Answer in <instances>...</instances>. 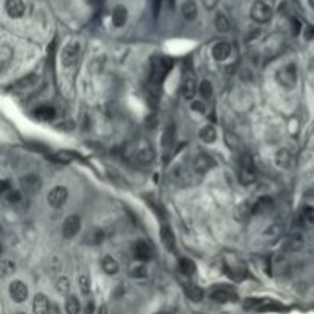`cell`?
Here are the masks:
<instances>
[{
	"mask_svg": "<svg viewBox=\"0 0 314 314\" xmlns=\"http://www.w3.org/2000/svg\"><path fill=\"white\" fill-rule=\"evenodd\" d=\"M244 305L247 308H255L258 311H282V310H285L282 303L270 300V299H247L244 302Z\"/></svg>",
	"mask_w": 314,
	"mask_h": 314,
	"instance_id": "5b68a950",
	"label": "cell"
},
{
	"mask_svg": "<svg viewBox=\"0 0 314 314\" xmlns=\"http://www.w3.org/2000/svg\"><path fill=\"white\" fill-rule=\"evenodd\" d=\"M14 271H16V264L13 262V260L11 259H3L2 264H0V276L5 279L9 275H13Z\"/></svg>",
	"mask_w": 314,
	"mask_h": 314,
	"instance_id": "d6a6232c",
	"label": "cell"
},
{
	"mask_svg": "<svg viewBox=\"0 0 314 314\" xmlns=\"http://www.w3.org/2000/svg\"><path fill=\"white\" fill-rule=\"evenodd\" d=\"M80 227H81V219L78 215H71L65 219L61 227V233L66 239L74 238L78 232H80Z\"/></svg>",
	"mask_w": 314,
	"mask_h": 314,
	"instance_id": "30bf717a",
	"label": "cell"
},
{
	"mask_svg": "<svg viewBox=\"0 0 314 314\" xmlns=\"http://www.w3.org/2000/svg\"><path fill=\"white\" fill-rule=\"evenodd\" d=\"M22 198H23V195H22V192H18V190H9L6 195H5V200H6V203H9V204H18L20 201H22Z\"/></svg>",
	"mask_w": 314,
	"mask_h": 314,
	"instance_id": "f35d334b",
	"label": "cell"
},
{
	"mask_svg": "<svg viewBox=\"0 0 314 314\" xmlns=\"http://www.w3.org/2000/svg\"><path fill=\"white\" fill-rule=\"evenodd\" d=\"M303 218H305V221L314 224V205L313 207H307L305 210H303Z\"/></svg>",
	"mask_w": 314,
	"mask_h": 314,
	"instance_id": "b9f144b4",
	"label": "cell"
},
{
	"mask_svg": "<svg viewBox=\"0 0 314 314\" xmlns=\"http://www.w3.org/2000/svg\"><path fill=\"white\" fill-rule=\"evenodd\" d=\"M48 314H61V311H60V307L57 305V303H54V302H52V303H51V305H49Z\"/></svg>",
	"mask_w": 314,
	"mask_h": 314,
	"instance_id": "f6af8a7d",
	"label": "cell"
},
{
	"mask_svg": "<svg viewBox=\"0 0 314 314\" xmlns=\"http://www.w3.org/2000/svg\"><path fill=\"white\" fill-rule=\"evenodd\" d=\"M277 83L285 89H293L297 83V66L295 63H288V65L282 66L276 72Z\"/></svg>",
	"mask_w": 314,
	"mask_h": 314,
	"instance_id": "7a4b0ae2",
	"label": "cell"
},
{
	"mask_svg": "<svg viewBox=\"0 0 314 314\" xmlns=\"http://www.w3.org/2000/svg\"><path fill=\"white\" fill-rule=\"evenodd\" d=\"M215 28L219 33H227L230 29V20L227 18V16L224 13H218L215 16Z\"/></svg>",
	"mask_w": 314,
	"mask_h": 314,
	"instance_id": "4dcf8cb0",
	"label": "cell"
},
{
	"mask_svg": "<svg viewBox=\"0 0 314 314\" xmlns=\"http://www.w3.org/2000/svg\"><path fill=\"white\" fill-rule=\"evenodd\" d=\"M203 5L205 9H208V11H212V9H215L219 3V0H201Z\"/></svg>",
	"mask_w": 314,
	"mask_h": 314,
	"instance_id": "7bdbcfd3",
	"label": "cell"
},
{
	"mask_svg": "<svg viewBox=\"0 0 314 314\" xmlns=\"http://www.w3.org/2000/svg\"><path fill=\"white\" fill-rule=\"evenodd\" d=\"M83 314H97L95 313V305H93L92 300L86 303V308H85V313H83Z\"/></svg>",
	"mask_w": 314,
	"mask_h": 314,
	"instance_id": "ee69618b",
	"label": "cell"
},
{
	"mask_svg": "<svg viewBox=\"0 0 314 314\" xmlns=\"http://www.w3.org/2000/svg\"><path fill=\"white\" fill-rule=\"evenodd\" d=\"M9 296L17 303H22L28 299V287L22 280H13L9 284Z\"/></svg>",
	"mask_w": 314,
	"mask_h": 314,
	"instance_id": "7c38bea8",
	"label": "cell"
},
{
	"mask_svg": "<svg viewBox=\"0 0 314 314\" xmlns=\"http://www.w3.org/2000/svg\"><path fill=\"white\" fill-rule=\"evenodd\" d=\"M126 20H128V9L121 5L115 6L112 11V23L117 28H120L126 23Z\"/></svg>",
	"mask_w": 314,
	"mask_h": 314,
	"instance_id": "d4e9b609",
	"label": "cell"
},
{
	"mask_svg": "<svg viewBox=\"0 0 314 314\" xmlns=\"http://www.w3.org/2000/svg\"><path fill=\"white\" fill-rule=\"evenodd\" d=\"M200 93H201V97H203V98H210V97H212V93H213V86H212V83L208 81V80L201 81V85H200Z\"/></svg>",
	"mask_w": 314,
	"mask_h": 314,
	"instance_id": "74e56055",
	"label": "cell"
},
{
	"mask_svg": "<svg viewBox=\"0 0 314 314\" xmlns=\"http://www.w3.org/2000/svg\"><path fill=\"white\" fill-rule=\"evenodd\" d=\"M253 201H245L242 204H239L238 208L235 210V218L236 221L239 222H244V221H248V219L253 216Z\"/></svg>",
	"mask_w": 314,
	"mask_h": 314,
	"instance_id": "9a60e30c",
	"label": "cell"
},
{
	"mask_svg": "<svg viewBox=\"0 0 314 314\" xmlns=\"http://www.w3.org/2000/svg\"><path fill=\"white\" fill-rule=\"evenodd\" d=\"M183 288H184V293H185V296L193 300V302H201L204 299V291L203 288H200L198 285L195 284H188V282H184L183 284Z\"/></svg>",
	"mask_w": 314,
	"mask_h": 314,
	"instance_id": "e0dca14e",
	"label": "cell"
},
{
	"mask_svg": "<svg viewBox=\"0 0 314 314\" xmlns=\"http://www.w3.org/2000/svg\"><path fill=\"white\" fill-rule=\"evenodd\" d=\"M256 23H267L273 17V0H256L250 11Z\"/></svg>",
	"mask_w": 314,
	"mask_h": 314,
	"instance_id": "6da1fadb",
	"label": "cell"
},
{
	"mask_svg": "<svg viewBox=\"0 0 314 314\" xmlns=\"http://www.w3.org/2000/svg\"><path fill=\"white\" fill-rule=\"evenodd\" d=\"M55 288L58 293H61V295H68L69 290H71V282L66 276H60L57 280H55Z\"/></svg>",
	"mask_w": 314,
	"mask_h": 314,
	"instance_id": "8d00e7d4",
	"label": "cell"
},
{
	"mask_svg": "<svg viewBox=\"0 0 314 314\" xmlns=\"http://www.w3.org/2000/svg\"><path fill=\"white\" fill-rule=\"evenodd\" d=\"M78 285H80V290H81V293H83L85 296L91 293V279H89V276H86V275L80 276Z\"/></svg>",
	"mask_w": 314,
	"mask_h": 314,
	"instance_id": "ab89813d",
	"label": "cell"
},
{
	"mask_svg": "<svg viewBox=\"0 0 314 314\" xmlns=\"http://www.w3.org/2000/svg\"><path fill=\"white\" fill-rule=\"evenodd\" d=\"M133 255L140 262H148L152 258V248L146 240H137L133 245Z\"/></svg>",
	"mask_w": 314,
	"mask_h": 314,
	"instance_id": "4fadbf2b",
	"label": "cell"
},
{
	"mask_svg": "<svg viewBox=\"0 0 314 314\" xmlns=\"http://www.w3.org/2000/svg\"><path fill=\"white\" fill-rule=\"evenodd\" d=\"M291 25H293V34H299V28H300V23H299V20L297 18H293L291 20Z\"/></svg>",
	"mask_w": 314,
	"mask_h": 314,
	"instance_id": "bcb514c9",
	"label": "cell"
},
{
	"mask_svg": "<svg viewBox=\"0 0 314 314\" xmlns=\"http://www.w3.org/2000/svg\"><path fill=\"white\" fill-rule=\"evenodd\" d=\"M181 92H183V97L185 100H193L195 93H196V80L192 75H188V77L184 78Z\"/></svg>",
	"mask_w": 314,
	"mask_h": 314,
	"instance_id": "ffe728a7",
	"label": "cell"
},
{
	"mask_svg": "<svg viewBox=\"0 0 314 314\" xmlns=\"http://www.w3.org/2000/svg\"><path fill=\"white\" fill-rule=\"evenodd\" d=\"M173 143H175V126L169 124L166 128V130L163 133V138H161V146H163L164 153H169L172 150Z\"/></svg>",
	"mask_w": 314,
	"mask_h": 314,
	"instance_id": "ac0fdd59",
	"label": "cell"
},
{
	"mask_svg": "<svg viewBox=\"0 0 314 314\" xmlns=\"http://www.w3.org/2000/svg\"><path fill=\"white\" fill-rule=\"evenodd\" d=\"M5 9L9 17L18 18L25 14V3L22 0H5Z\"/></svg>",
	"mask_w": 314,
	"mask_h": 314,
	"instance_id": "5bb4252c",
	"label": "cell"
},
{
	"mask_svg": "<svg viewBox=\"0 0 314 314\" xmlns=\"http://www.w3.org/2000/svg\"><path fill=\"white\" fill-rule=\"evenodd\" d=\"M275 161L280 169H290V167L293 166V156L287 149H280L275 155Z\"/></svg>",
	"mask_w": 314,
	"mask_h": 314,
	"instance_id": "44dd1931",
	"label": "cell"
},
{
	"mask_svg": "<svg viewBox=\"0 0 314 314\" xmlns=\"http://www.w3.org/2000/svg\"><path fill=\"white\" fill-rule=\"evenodd\" d=\"M129 275L135 279H141V277H146L148 276V268L146 265L141 262V264H133L130 268H129Z\"/></svg>",
	"mask_w": 314,
	"mask_h": 314,
	"instance_id": "e575fe53",
	"label": "cell"
},
{
	"mask_svg": "<svg viewBox=\"0 0 314 314\" xmlns=\"http://www.w3.org/2000/svg\"><path fill=\"white\" fill-rule=\"evenodd\" d=\"M97 314H109V311H108V307H106V305H101V307L98 308Z\"/></svg>",
	"mask_w": 314,
	"mask_h": 314,
	"instance_id": "7dc6e473",
	"label": "cell"
},
{
	"mask_svg": "<svg viewBox=\"0 0 314 314\" xmlns=\"http://www.w3.org/2000/svg\"><path fill=\"white\" fill-rule=\"evenodd\" d=\"M181 11H183V17H184L185 20H188V22H192V20H195V18L198 17V6H196V2H193V0H185V2L183 3Z\"/></svg>",
	"mask_w": 314,
	"mask_h": 314,
	"instance_id": "484cf974",
	"label": "cell"
},
{
	"mask_svg": "<svg viewBox=\"0 0 314 314\" xmlns=\"http://www.w3.org/2000/svg\"><path fill=\"white\" fill-rule=\"evenodd\" d=\"M13 57H14L13 48L6 43H3L2 48H0V63H2V71H5L8 68L9 63L13 61Z\"/></svg>",
	"mask_w": 314,
	"mask_h": 314,
	"instance_id": "83f0119b",
	"label": "cell"
},
{
	"mask_svg": "<svg viewBox=\"0 0 314 314\" xmlns=\"http://www.w3.org/2000/svg\"><path fill=\"white\" fill-rule=\"evenodd\" d=\"M85 240L91 245H98L104 240V232L101 228H91L85 236Z\"/></svg>",
	"mask_w": 314,
	"mask_h": 314,
	"instance_id": "f1b7e54d",
	"label": "cell"
},
{
	"mask_svg": "<svg viewBox=\"0 0 314 314\" xmlns=\"http://www.w3.org/2000/svg\"><path fill=\"white\" fill-rule=\"evenodd\" d=\"M232 54V46H230L227 41H219L212 49V55L216 61H224Z\"/></svg>",
	"mask_w": 314,
	"mask_h": 314,
	"instance_id": "2e32d148",
	"label": "cell"
},
{
	"mask_svg": "<svg viewBox=\"0 0 314 314\" xmlns=\"http://www.w3.org/2000/svg\"><path fill=\"white\" fill-rule=\"evenodd\" d=\"M200 138L204 141V143H213L216 140V129L213 128L212 124H205L204 128L200 130Z\"/></svg>",
	"mask_w": 314,
	"mask_h": 314,
	"instance_id": "f546056e",
	"label": "cell"
},
{
	"mask_svg": "<svg viewBox=\"0 0 314 314\" xmlns=\"http://www.w3.org/2000/svg\"><path fill=\"white\" fill-rule=\"evenodd\" d=\"M8 181H3V184H2V193H5L6 195V190H8Z\"/></svg>",
	"mask_w": 314,
	"mask_h": 314,
	"instance_id": "c3c4849f",
	"label": "cell"
},
{
	"mask_svg": "<svg viewBox=\"0 0 314 314\" xmlns=\"http://www.w3.org/2000/svg\"><path fill=\"white\" fill-rule=\"evenodd\" d=\"M66 311L68 314H78L80 313V300L75 296H68L66 299Z\"/></svg>",
	"mask_w": 314,
	"mask_h": 314,
	"instance_id": "d590c367",
	"label": "cell"
},
{
	"mask_svg": "<svg viewBox=\"0 0 314 314\" xmlns=\"http://www.w3.org/2000/svg\"><path fill=\"white\" fill-rule=\"evenodd\" d=\"M239 181L240 184L248 185L256 181V167L250 156H244L239 167Z\"/></svg>",
	"mask_w": 314,
	"mask_h": 314,
	"instance_id": "277c9868",
	"label": "cell"
},
{
	"mask_svg": "<svg viewBox=\"0 0 314 314\" xmlns=\"http://www.w3.org/2000/svg\"><path fill=\"white\" fill-rule=\"evenodd\" d=\"M210 297L213 300H216V302H221V303L238 300V295L235 293V290L227 287V285H216V287H213L212 291H210Z\"/></svg>",
	"mask_w": 314,
	"mask_h": 314,
	"instance_id": "8992f818",
	"label": "cell"
},
{
	"mask_svg": "<svg viewBox=\"0 0 314 314\" xmlns=\"http://www.w3.org/2000/svg\"><path fill=\"white\" fill-rule=\"evenodd\" d=\"M34 115L40 121H52L55 118V109L52 106H38L36 109Z\"/></svg>",
	"mask_w": 314,
	"mask_h": 314,
	"instance_id": "4316f807",
	"label": "cell"
},
{
	"mask_svg": "<svg viewBox=\"0 0 314 314\" xmlns=\"http://www.w3.org/2000/svg\"><path fill=\"white\" fill-rule=\"evenodd\" d=\"M193 172L195 173H205L208 170H212L213 167H215V160L212 158L210 155H207V153H198L195 158H193Z\"/></svg>",
	"mask_w": 314,
	"mask_h": 314,
	"instance_id": "52a82bcc",
	"label": "cell"
},
{
	"mask_svg": "<svg viewBox=\"0 0 314 314\" xmlns=\"http://www.w3.org/2000/svg\"><path fill=\"white\" fill-rule=\"evenodd\" d=\"M49 299L45 295H36L34 300H33V313L34 314H48L49 310Z\"/></svg>",
	"mask_w": 314,
	"mask_h": 314,
	"instance_id": "d6986e66",
	"label": "cell"
},
{
	"mask_svg": "<svg viewBox=\"0 0 314 314\" xmlns=\"http://www.w3.org/2000/svg\"><path fill=\"white\" fill-rule=\"evenodd\" d=\"M101 267H103V270H104V273L111 275V276L117 275L118 271H120V265H118V262H117V259L112 258V256H109V255H106V256L103 258Z\"/></svg>",
	"mask_w": 314,
	"mask_h": 314,
	"instance_id": "603a6c76",
	"label": "cell"
},
{
	"mask_svg": "<svg viewBox=\"0 0 314 314\" xmlns=\"http://www.w3.org/2000/svg\"><path fill=\"white\" fill-rule=\"evenodd\" d=\"M68 195H69V192H68V188H66L65 185H57V187H54V188H52V190L49 192V195H48V203H49L51 207L60 208L63 204L66 203Z\"/></svg>",
	"mask_w": 314,
	"mask_h": 314,
	"instance_id": "9c48e42d",
	"label": "cell"
},
{
	"mask_svg": "<svg viewBox=\"0 0 314 314\" xmlns=\"http://www.w3.org/2000/svg\"><path fill=\"white\" fill-rule=\"evenodd\" d=\"M192 111L198 112V113H204L205 112V104L200 100H193L192 101Z\"/></svg>",
	"mask_w": 314,
	"mask_h": 314,
	"instance_id": "60d3db41",
	"label": "cell"
},
{
	"mask_svg": "<svg viewBox=\"0 0 314 314\" xmlns=\"http://www.w3.org/2000/svg\"><path fill=\"white\" fill-rule=\"evenodd\" d=\"M16 314H26V313H23V311H18V313H16Z\"/></svg>",
	"mask_w": 314,
	"mask_h": 314,
	"instance_id": "f907efd6",
	"label": "cell"
},
{
	"mask_svg": "<svg viewBox=\"0 0 314 314\" xmlns=\"http://www.w3.org/2000/svg\"><path fill=\"white\" fill-rule=\"evenodd\" d=\"M180 268H181L183 273H184V275H187V276L195 275V271H196V265H195V262H193V260H190V259H187V258L180 259Z\"/></svg>",
	"mask_w": 314,
	"mask_h": 314,
	"instance_id": "836d02e7",
	"label": "cell"
},
{
	"mask_svg": "<svg viewBox=\"0 0 314 314\" xmlns=\"http://www.w3.org/2000/svg\"><path fill=\"white\" fill-rule=\"evenodd\" d=\"M160 235H161V240H163L164 247L169 251H172L175 248V236H173L172 228L169 225H163L160 230Z\"/></svg>",
	"mask_w": 314,
	"mask_h": 314,
	"instance_id": "cb8c5ba5",
	"label": "cell"
},
{
	"mask_svg": "<svg viewBox=\"0 0 314 314\" xmlns=\"http://www.w3.org/2000/svg\"><path fill=\"white\" fill-rule=\"evenodd\" d=\"M80 54V43L78 41H71L61 51V63L65 66H72L77 61Z\"/></svg>",
	"mask_w": 314,
	"mask_h": 314,
	"instance_id": "ba28073f",
	"label": "cell"
},
{
	"mask_svg": "<svg viewBox=\"0 0 314 314\" xmlns=\"http://www.w3.org/2000/svg\"><path fill=\"white\" fill-rule=\"evenodd\" d=\"M271 205H273V200L270 196H259L258 200L253 201V213L260 215L267 210H270Z\"/></svg>",
	"mask_w": 314,
	"mask_h": 314,
	"instance_id": "7402d4cb",
	"label": "cell"
},
{
	"mask_svg": "<svg viewBox=\"0 0 314 314\" xmlns=\"http://www.w3.org/2000/svg\"><path fill=\"white\" fill-rule=\"evenodd\" d=\"M20 187H22V190L28 195H36L37 192H40L41 188V181L40 178L34 173H29V175H25L20 178Z\"/></svg>",
	"mask_w": 314,
	"mask_h": 314,
	"instance_id": "8fae6325",
	"label": "cell"
},
{
	"mask_svg": "<svg viewBox=\"0 0 314 314\" xmlns=\"http://www.w3.org/2000/svg\"><path fill=\"white\" fill-rule=\"evenodd\" d=\"M308 3H310V6L314 9V0H308Z\"/></svg>",
	"mask_w": 314,
	"mask_h": 314,
	"instance_id": "681fc988",
	"label": "cell"
},
{
	"mask_svg": "<svg viewBox=\"0 0 314 314\" xmlns=\"http://www.w3.org/2000/svg\"><path fill=\"white\" fill-rule=\"evenodd\" d=\"M280 233H282V225L273 224V225H270V227L265 230V232H264V238H265V240H270V242H273V240L279 239Z\"/></svg>",
	"mask_w": 314,
	"mask_h": 314,
	"instance_id": "1f68e13d",
	"label": "cell"
},
{
	"mask_svg": "<svg viewBox=\"0 0 314 314\" xmlns=\"http://www.w3.org/2000/svg\"><path fill=\"white\" fill-rule=\"evenodd\" d=\"M133 161L141 167H149L155 161V150L149 143H141L137 146L132 155Z\"/></svg>",
	"mask_w": 314,
	"mask_h": 314,
	"instance_id": "3957f363",
	"label": "cell"
}]
</instances>
